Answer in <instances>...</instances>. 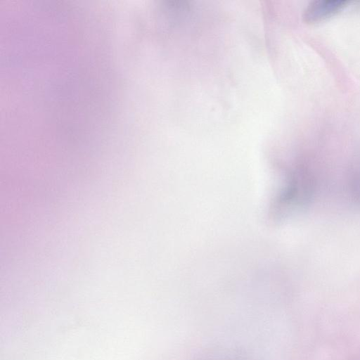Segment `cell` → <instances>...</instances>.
<instances>
[{
  "mask_svg": "<svg viewBox=\"0 0 360 360\" xmlns=\"http://www.w3.org/2000/svg\"><path fill=\"white\" fill-rule=\"evenodd\" d=\"M349 1L314 0L311 1L302 14L303 21L307 24L323 22L347 9Z\"/></svg>",
  "mask_w": 360,
  "mask_h": 360,
  "instance_id": "6da1fadb",
  "label": "cell"
},
{
  "mask_svg": "<svg viewBox=\"0 0 360 360\" xmlns=\"http://www.w3.org/2000/svg\"><path fill=\"white\" fill-rule=\"evenodd\" d=\"M349 8L352 11L360 12V0L349 1L347 8Z\"/></svg>",
  "mask_w": 360,
  "mask_h": 360,
  "instance_id": "7a4b0ae2",
  "label": "cell"
}]
</instances>
